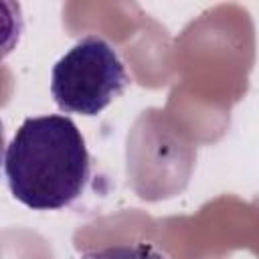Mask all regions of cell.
Masks as SVG:
<instances>
[{
    "instance_id": "obj_3",
    "label": "cell",
    "mask_w": 259,
    "mask_h": 259,
    "mask_svg": "<svg viewBox=\"0 0 259 259\" xmlns=\"http://www.w3.org/2000/svg\"><path fill=\"white\" fill-rule=\"evenodd\" d=\"M81 259H166V257L148 243H134V245L105 247L99 251H85Z\"/></svg>"
},
{
    "instance_id": "obj_1",
    "label": "cell",
    "mask_w": 259,
    "mask_h": 259,
    "mask_svg": "<svg viewBox=\"0 0 259 259\" xmlns=\"http://www.w3.org/2000/svg\"><path fill=\"white\" fill-rule=\"evenodd\" d=\"M4 176L14 198L32 210L69 206L91 176L85 138L67 115L26 117L4 150Z\"/></svg>"
},
{
    "instance_id": "obj_2",
    "label": "cell",
    "mask_w": 259,
    "mask_h": 259,
    "mask_svg": "<svg viewBox=\"0 0 259 259\" xmlns=\"http://www.w3.org/2000/svg\"><path fill=\"white\" fill-rule=\"evenodd\" d=\"M130 85L117 51L97 34L77 40L53 67L51 95L65 113L97 115Z\"/></svg>"
}]
</instances>
